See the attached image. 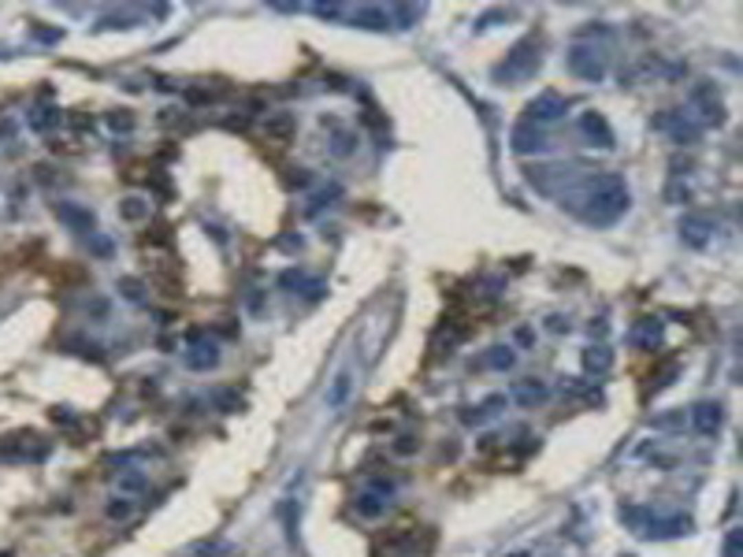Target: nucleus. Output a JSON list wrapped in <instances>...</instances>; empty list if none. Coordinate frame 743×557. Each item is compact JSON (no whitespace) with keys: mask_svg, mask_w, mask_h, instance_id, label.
Returning a JSON list of instances; mask_svg holds the SVG:
<instances>
[{"mask_svg":"<svg viewBox=\"0 0 743 557\" xmlns=\"http://www.w3.org/2000/svg\"><path fill=\"white\" fill-rule=\"evenodd\" d=\"M513 401L524 405V409H535V405H543V401H546V387L539 379H517V383H513Z\"/></svg>","mask_w":743,"mask_h":557,"instance_id":"14","label":"nucleus"},{"mask_svg":"<svg viewBox=\"0 0 743 557\" xmlns=\"http://www.w3.org/2000/svg\"><path fill=\"white\" fill-rule=\"evenodd\" d=\"M119 290H123V297H131V301H142L145 294H142V282L137 279H119Z\"/></svg>","mask_w":743,"mask_h":557,"instance_id":"28","label":"nucleus"},{"mask_svg":"<svg viewBox=\"0 0 743 557\" xmlns=\"http://www.w3.org/2000/svg\"><path fill=\"white\" fill-rule=\"evenodd\" d=\"M587 219L591 223H613L617 216H625L628 208V186L621 175H599L587 190Z\"/></svg>","mask_w":743,"mask_h":557,"instance_id":"1","label":"nucleus"},{"mask_svg":"<svg viewBox=\"0 0 743 557\" xmlns=\"http://www.w3.org/2000/svg\"><path fill=\"white\" fill-rule=\"evenodd\" d=\"M584 368L591 372V376H606V372L613 368V350L606 342L591 345V350H584Z\"/></svg>","mask_w":743,"mask_h":557,"instance_id":"16","label":"nucleus"},{"mask_svg":"<svg viewBox=\"0 0 743 557\" xmlns=\"http://www.w3.org/2000/svg\"><path fill=\"white\" fill-rule=\"evenodd\" d=\"M535 67H539V45H535V38H524L520 45H513V52L494 67V78L517 86V82H524L528 75H535Z\"/></svg>","mask_w":743,"mask_h":557,"instance_id":"2","label":"nucleus"},{"mask_svg":"<svg viewBox=\"0 0 743 557\" xmlns=\"http://www.w3.org/2000/svg\"><path fill=\"white\" fill-rule=\"evenodd\" d=\"M658 126H662V130H669V138H673L676 145H695V141H699V126L687 123L684 115H676V112L662 115V120H658Z\"/></svg>","mask_w":743,"mask_h":557,"instance_id":"9","label":"nucleus"},{"mask_svg":"<svg viewBox=\"0 0 743 557\" xmlns=\"http://www.w3.org/2000/svg\"><path fill=\"white\" fill-rule=\"evenodd\" d=\"M350 387H353V376H350V372H338L335 383H331V390H327V405L338 409L346 398H350Z\"/></svg>","mask_w":743,"mask_h":557,"instance_id":"20","label":"nucleus"},{"mask_svg":"<svg viewBox=\"0 0 743 557\" xmlns=\"http://www.w3.org/2000/svg\"><path fill=\"white\" fill-rule=\"evenodd\" d=\"M676 372H680V364H676V361H669L665 368H662V372H658V376H654V394H658V390H665V387H673Z\"/></svg>","mask_w":743,"mask_h":557,"instance_id":"26","label":"nucleus"},{"mask_svg":"<svg viewBox=\"0 0 743 557\" xmlns=\"http://www.w3.org/2000/svg\"><path fill=\"white\" fill-rule=\"evenodd\" d=\"M387 19L390 15L383 12V8H357L353 12V23L364 26V30H387Z\"/></svg>","mask_w":743,"mask_h":557,"instance_id":"19","label":"nucleus"},{"mask_svg":"<svg viewBox=\"0 0 743 557\" xmlns=\"http://www.w3.org/2000/svg\"><path fill=\"white\" fill-rule=\"evenodd\" d=\"M350 149H353V145H350V134H338V138H335V152H338V157H346Z\"/></svg>","mask_w":743,"mask_h":557,"instance_id":"34","label":"nucleus"},{"mask_svg":"<svg viewBox=\"0 0 743 557\" xmlns=\"http://www.w3.org/2000/svg\"><path fill=\"white\" fill-rule=\"evenodd\" d=\"M394 15L401 19V26H412V19L420 15V8H409V4H401V8H394Z\"/></svg>","mask_w":743,"mask_h":557,"instance_id":"29","label":"nucleus"},{"mask_svg":"<svg viewBox=\"0 0 743 557\" xmlns=\"http://www.w3.org/2000/svg\"><path fill=\"white\" fill-rule=\"evenodd\" d=\"M740 554V532H729V538H724V557H736Z\"/></svg>","mask_w":743,"mask_h":557,"instance_id":"32","label":"nucleus"},{"mask_svg":"<svg viewBox=\"0 0 743 557\" xmlns=\"http://www.w3.org/2000/svg\"><path fill=\"white\" fill-rule=\"evenodd\" d=\"M279 286H287V290H301V286H309V297H316L320 290H324L316 279H305L301 271H293V268H290V271H282V275H279Z\"/></svg>","mask_w":743,"mask_h":557,"instance_id":"21","label":"nucleus"},{"mask_svg":"<svg viewBox=\"0 0 743 557\" xmlns=\"http://www.w3.org/2000/svg\"><path fill=\"white\" fill-rule=\"evenodd\" d=\"M108 123H112L115 130H131V115H119V112H115V115H112V120H108Z\"/></svg>","mask_w":743,"mask_h":557,"instance_id":"35","label":"nucleus"},{"mask_svg":"<svg viewBox=\"0 0 743 557\" xmlns=\"http://www.w3.org/2000/svg\"><path fill=\"white\" fill-rule=\"evenodd\" d=\"M119 216L134 223V219H145V216H149V205H145L142 197H123V201H119Z\"/></svg>","mask_w":743,"mask_h":557,"instance_id":"23","label":"nucleus"},{"mask_svg":"<svg viewBox=\"0 0 743 557\" xmlns=\"http://www.w3.org/2000/svg\"><path fill=\"white\" fill-rule=\"evenodd\" d=\"M546 327H550V331H568V319H562V316H550V319H546Z\"/></svg>","mask_w":743,"mask_h":557,"instance_id":"37","label":"nucleus"},{"mask_svg":"<svg viewBox=\"0 0 743 557\" xmlns=\"http://www.w3.org/2000/svg\"><path fill=\"white\" fill-rule=\"evenodd\" d=\"M383 509H387V501H383L379 495H361L357 498V513L361 516H379Z\"/></svg>","mask_w":743,"mask_h":557,"instance_id":"24","label":"nucleus"},{"mask_svg":"<svg viewBox=\"0 0 743 557\" xmlns=\"http://www.w3.org/2000/svg\"><path fill=\"white\" fill-rule=\"evenodd\" d=\"M565 97L554 93V89H546V93H539L535 100L528 104V123H554L557 115H565Z\"/></svg>","mask_w":743,"mask_h":557,"instance_id":"5","label":"nucleus"},{"mask_svg":"<svg viewBox=\"0 0 743 557\" xmlns=\"http://www.w3.org/2000/svg\"><path fill=\"white\" fill-rule=\"evenodd\" d=\"M119 487H123V490H142V487H145V479L137 476V472H126V476L119 479Z\"/></svg>","mask_w":743,"mask_h":557,"instance_id":"30","label":"nucleus"},{"mask_svg":"<svg viewBox=\"0 0 743 557\" xmlns=\"http://www.w3.org/2000/svg\"><path fill=\"white\" fill-rule=\"evenodd\" d=\"M565 63H568V71H573L576 78H584V82H602L606 78V60H602V52L591 49V45H573Z\"/></svg>","mask_w":743,"mask_h":557,"instance_id":"3","label":"nucleus"},{"mask_svg":"<svg viewBox=\"0 0 743 557\" xmlns=\"http://www.w3.org/2000/svg\"><path fill=\"white\" fill-rule=\"evenodd\" d=\"M89 245H93V253H97V257H108V253H112V245H108V238H89Z\"/></svg>","mask_w":743,"mask_h":557,"instance_id":"33","label":"nucleus"},{"mask_svg":"<svg viewBox=\"0 0 743 557\" xmlns=\"http://www.w3.org/2000/svg\"><path fill=\"white\" fill-rule=\"evenodd\" d=\"M691 104L699 108V115L706 123H713V126L724 123V100H721L718 89H713V82H695L691 86Z\"/></svg>","mask_w":743,"mask_h":557,"instance_id":"4","label":"nucleus"},{"mask_svg":"<svg viewBox=\"0 0 743 557\" xmlns=\"http://www.w3.org/2000/svg\"><path fill=\"white\" fill-rule=\"evenodd\" d=\"M710 231H713V223L706 216H684L680 219V238L687 245H695V249H702V245L710 242Z\"/></svg>","mask_w":743,"mask_h":557,"instance_id":"11","label":"nucleus"},{"mask_svg":"<svg viewBox=\"0 0 743 557\" xmlns=\"http://www.w3.org/2000/svg\"><path fill=\"white\" fill-rule=\"evenodd\" d=\"M34 438L38 435H12L0 453H4L8 461H15V457H45V446H34Z\"/></svg>","mask_w":743,"mask_h":557,"instance_id":"15","label":"nucleus"},{"mask_svg":"<svg viewBox=\"0 0 743 557\" xmlns=\"http://www.w3.org/2000/svg\"><path fill=\"white\" fill-rule=\"evenodd\" d=\"M131 509H134V505H131L126 498H115V501H108V516H112V520H126V516H131Z\"/></svg>","mask_w":743,"mask_h":557,"instance_id":"27","label":"nucleus"},{"mask_svg":"<svg viewBox=\"0 0 743 557\" xmlns=\"http://www.w3.org/2000/svg\"><path fill=\"white\" fill-rule=\"evenodd\" d=\"M264 134H268V141H290L293 115L290 112H271L268 120H264Z\"/></svg>","mask_w":743,"mask_h":557,"instance_id":"17","label":"nucleus"},{"mask_svg":"<svg viewBox=\"0 0 743 557\" xmlns=\"http://www.w3.org/2000/svg\"><path fill=\"white\" fill-rule=\"evenodd\" d=\"M480 364H483V368L506 372V368H513V350H509V345H494V350H487V357H483Z\"/></svg>","mask_w":743,"mask_h":557,"instance_id":"22","label":"nucleus"},{"mask_svg":"<svg viewBox=\"0 0 743 557\" xmlns=\"http://www.w3.org/2000/svg\"><path fill=\"white\" fill-rule=\"evenodd\" d=\"M216 364H219V345L212 339H201V342H194L186 350V368L208 372V368H216Z\"/></svg>","mask_w":743,"mask_h":557,"instance_id":"8","label":"nucleus"},{"mask_svg":"<svg viewBox=\"0 0 743 557\" xmlns=\"http://www.w3.org/2000/svg\"><path fill=\"white\" fill-rule=\"evenodd\" d=\"M394 450H398V453H412V450H417V442H412L409 435H401V442H394Z\"/></svg>","mask_w":743,"mask_h":557,"instance_id":"36","label":"nucleus"},{"mask_svg":"<svg viewBox=\"0 0 743 557\" xmlns=\"http://www.w3.org/2000/svg\"><path fill=\"white\" fill-rule=\"evenodd\" d=\"M724 424V409L721 401H699V405H691V427L699 435H718Z\"/></svg>","mask_w":743,"mask_h":557,"instance_id":"6","label":"nucleus"},{"mask_svg":"<svg viewBox=\"0 0 743 557\" xmlns=\"http://www.w3.org/2000/svg\"><path fill=\"white\" fill-rule=\"evenodd\" d=\"M52 123H60V112H56V108H34V115H30V126H34V130H49Z\"/></svg>","mask_w":743,"mask_h":557,"instance_id":"25","label":"nucleus"},{"mask_svg":"<svg viewBox=\"0 0 743 557\" xmlns=\"http://www.w3.org/2000/svg\"><path fill=\"white\" fill-rule=\"evenodd\" d=\"M628 342L636 345V350H654V345H662V319L658 316L636 319L632 331H628Z\"/></svg>","mask_w":743,"mask_h":557,"instance_id":"7","label":"nucleus"},{"mask_svg":"<svg viewBox=\"0 0 743 557\" xmlns=\"http://www.w3.org/2000/svg\"><path fill=\"white\" fill-rule=\"evenodd\" d=\"M513 149L517 152H531V149H543V138L531 123H517L513 126Z\"/></svg>","mask_w":743,"mask_h":557,"instance_id":"18","label":"nucleus"},{"mask_svg":"<svg viewBox=\"0 0 743 557\" xmlns=\"http://www.w3.org/2000/svg\"><path fill=\"white\" fill-rule=\"evenodd\" d=\"M580 130L591 138V145H599V149H613V130H610V123L602 120L599 112H584Z\"/></svg>","mask_w":743,"mask_h":557,"instance_id":"10","label":"nucleus"},{"mask_svg":"<svg viewBox=\"0 0 743 557\" xmlns=\"http://www.w3.org/2000/svg\"><path fill=\"white\" fill-rule=\"evenodd\" d=\"M313 12L320 15V19H335V15L342 12V8H338V4H313Z\"/></svg>","mask_w":743,"mask_h":557,"instance_id":"31","label":"nucleus"},{"mask_svg":"<svg viewBox=\"0 0 743 557\" xmlns=\"http://www.w3.org/2000/svg\"><path fill=\"white\" fill-rule=\"evenodd\" d=\"M56 216L63 219V223L71 227V231H93V212L89 208H82V205H71V201H60L56 205Z\"/></svg>","mask_w":743,"mask_h":557,"instance_id":"13","label":"nucleus"},{"mask_svg":"<svg viewBox=\"0 0 743 557\" xmlns=\"http://www.w3.org/2000/svg\"><path fill=\"white\" fill-rule=\"evenodd\" d=\"M691 532V516H669V520H647L643 535L650 538H676Z\"/></svg>","mask_w":743,"mask_h":557,"instance_id":"12","label":"nucleus"}]
</instances>
